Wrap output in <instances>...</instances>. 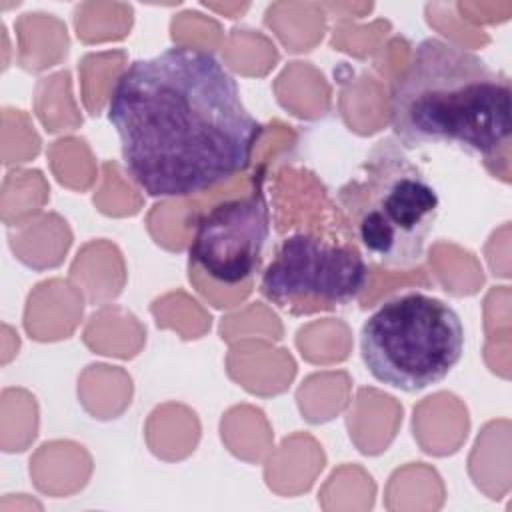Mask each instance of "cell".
<instances>
[{
	"mask_svg": "<svg viewBox=\"0 0 512 512\" xmlns=\"http://www.w3.org/2000/svg\"><path fill=\"white\" fill-rule=\"evenodd\" d=\"M106 116L126 174L152 198L190 196L244 172L262 134L226 66L188 46L130 62Z\"/></svg>",
	"mask_w": 512,
	"mask_h": 512,
	"instance_id": "6da1fadb",
	"label": "cell"
},
{
	"mask_svg": "<svg viewBox=\"0 0 512 512\" xmlns=\"http://www.w3.org/2000/svg\"><path fill=\"white\" fill-rule=\"evenodd\" d=\"M510 80L478 54L430 36L390 92V126L406 148L450 146L496 154L510 138Z\"/></svg>",
	"mask_w": 512,
	"mask_h": 512,
	"instance_id": "7a4b0ae2",
	"label": "cell"
},
{
	"mask_svg": "<svg viewBox=\"0 0 512 512\" xmlns=\"http://www.w3.org/2000/svg\"><path fill=\"white\" fill-rule=\"evenodd\" d=\"M394 136L378 140L336 192L364 256L384 268L416 266L440 214V196Z\"/></svg>",
	"mask_w": 512,
	"mask_h": 512,
	"instance_id": "3957f363",
	"label": "cell"
},
{
	"mask_svg": "<svg viewBox=\"0 0 512 512\" xmlns=\"http://www.w3.org/2000/svg\"><path fill=\"white\" fill-rule=\"evenodd\" d=\"M464 352V326L444 300L406 292L382 302L360 328V356L374 380L418 392L444 380Z\"/></svg>",
	"mask_w": 512,
	"mask_h": 512,
	"instance_id": "277c9868",
	"label": "cell"
},
{
	"mask_svg": "<svg viewBox=\"0 0 512 512\" xmlns=\"http://www.w3.org/2000/svg\"><path fill=\"white\" fill-rule=\"evenodd\" d=\"M368 284L360 248L308 232L280 240L260 276V294L292 316L332 312L352 304Z\"/></svg>",
	"mask_w": 512,
	"mask_h": 512,
	"instance_id": "5b68a950",
	"label": "cell"
},
{
	"mask_svg": "<svg viewBox=\"0 0 512 512\" xmlns=\"http://www.w3.org/2000/svg\"><path fill=\"white\" fill-rule=\"evenodd\" d=\"M270 234V208L260 182L242 196L218 202L196 218L190 266L210 280L236 286L254 276Z\"/></svg>",
	"mask_w": 512,
	"mask_h": 512,
	"instance_id": "8992f818",
	"label": "cell"
}]
</instances>
